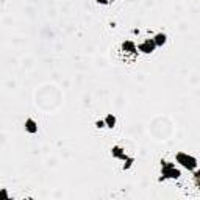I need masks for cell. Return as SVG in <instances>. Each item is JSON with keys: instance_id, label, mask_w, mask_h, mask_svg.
Listing matches in <instances>:
<instances>
[{"instance_id": "7a4b0ae2", "label": "cell", "mask_w": 200, "mask_h": 200, "mask_svg": "<svg viewBox=\"0 0 200 200\" xmlns=\"http://www.w3.org/2000/svg\"><path fill=\"white\" fill-rule=\"evenodd\" d=\"M161 174H163V178H180V170L175 167L174 163H169V161H161Z\"/></svg>"}, {"instance_id": "6da1fadb", "label": "cell", "mask_w": 200, "mask_h": 200, "mask_svg": "<svg viewBox=\"0 0 200 200\" xmlns=\"http://www.w3.org/2000/svg\"><path fill=\"white\" fill-rule=\"evenodd\" d=\"M175 160L177 163H180L183 167H186L188 170H195L197 169V160L192 156V155H188L184 152H178L175 155Z\"/></svg>"}, {"instance_id": "8992f818", "label": "cell", "mask_w": 200, "mask_h": 200, "mask_svg": "<svg viewBox=\"0 0 200 200\" xmlns=\"http://www.w3.org/2000/svg\"><path fill=\"white\" fill-rule=\"evenodd\" d=\"M111 155H113L114 158H119V160H125V158H127L125 150H123L120 146H114V147H111Z\"/></svg>"}, {"instance_id": "7c38bea8", "label": "cell", "mask_w": 200, "mask_h": 200, "mask_svg": "<svg viewBox=\"0 0 200 200\" xmlns=\"http://www.w3.org/2000/svg\"><path fill=\"white\" fill-rule=\"evenodd\" d=\"M97 3H102V5H106V3H109V0H95Z\"/></svg>"}, {"instance_id": "9c48e42d", "label": "cell", "mask_w": 200, "mask_h": 200, "mask_svg": "<svg viewBox=\"0 0 200 200\" xmlns=\"http://www.w3.org/2000/svg\"><path fill=\"white\" fill-rule=\"evenodd\" d=\"M123 161H125V164H123V169H125V170H127V169H130V167H131V164H133V158H128V156H127Z\"/></svg>"}, {"instance_id": "52a82bcc", "label": "cell", "mask_w": 200, "mask_h": 200, "mask_svg": "<svg viewBox=\"0 0 200 200\" xmlns=\"http://www.w3.org/2000/svg\"><path fill=\"white\" fill-rule=\"evenodd\" d=\"M103 122H105V127H108V128H114V127H116L117 119H116V116H114L113 113H109V114H106V117L103 119Z\"/></svg>"}, {"instance_id": "30bf717a", "label": "cell", "mask_w": 200, "mask_h": 200, "mask_svg": "<svg viewBox=\"0 0 200 200\" xmlns=\"http://www.w3.org/2000/svg\"><path fill=\"white\" fill-rule=\"evenodd\" d=\"M8 198V191L3 188L2 191H0V200H7Z\"/></svg>"}, {"instance_id": "3957f363", "label": "cell", "mask_w": 200, "mask_h": 200, "mask_svg": "<svg viewBox=\"0 0 200 200\" xmlns=\"http://www.w3.org/2000/svg\"><path fill=\"white\" fill-rule=\"evenodd\" d=\"M155 42H153V39L152 38H149V39H146V41H142L138 47H136V50H139V52H142V53H152L153 50H155Z\"/></svg>"}, {"instance_id": "5b68a950", "label": "cell", "mask_w": 200, "mask_h": 200, "mask_svg": "<svg viewBox=\"0 0 200 200\" xmlns=\"http://www.w3.org/2000/svg\"><path fill=\"white\" fill-rule=\"evenodd\" d=\"M152 39H153V42H155L156 47H163L166 44V41H167V35L166 33H156Z\"/></svg>"}, {"instance_id": "277c9868", "label": "cell", "mask_w": 200, "mask_h": 200, "mask_svg": "<svg viewBox=\"0 0 200 200\" xmlns=\"http://www.w3.org/2000/svg\"><path fill=\"white\" fill-rule=\"evenodd\" d=\"M24 128H25V131H27V133H30V135H35V133H38V123H36V120H35V119H31V117L25 119Z\"/></svg>"}, {"instance_id": "8fae6325", "label": "cell", "mask_w": 200, "mask_h": 200, "mask_svg": "<svg viewBox=\"0 0 200 200\" xmlns=\"http://www.w3.org/2000/svg\"><path fill=\"white\" fill-rule=\"evenodd\" d=\"M95 127H97V128H105V122H103V119L95 120Z\"/></svg>"}, {"instance_id": "ba28073f", "label": "cell", "mask_w": 200, "mask_h": 200, "mask_svg": "<svg viewBox=\"0 0 200 200\" xmlns=\"http://www.w3.org/2000/svg\"><path fill=\"white\" fill-rule=\"evenodd\" d=\"M122 50L123 52H128V53H136V44L133 41H125L122 44Z\"/></svg>"}]
</instances>
